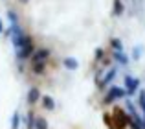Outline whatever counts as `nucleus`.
<instances>
[{"label":"nucleus","instance_id":"obj_1","mask_svg":"<svg viewBox=\"0 0 145 129\" xmlns=\"http://www.w3.org/2000/svg\"><path fill=\"white\" fill-rule=\"evenodd\" d=\"M125 94H127V92H125V89H121V87H116V85H114V87H110L108 92H106V96L103 98V103H105V105H112L114 101L120 100V98H123Z\"/></svg>","mask_w":145,"mask_h":129},{"label":"nucleus","instance_id":"obj_2","mask_svg":"<svg viewBox=\"0 0 145 129\" xmlns=\"http://www.w3.org/2000/svg\"><path fill=\"white\" fill-rule=\"evenodd\" d=\"M17 52V59L18 61H26V59H29L33 54H35V44H33V41H31V37L28 39V43L24 44L22 48H18V50H15Z\"/></svg>","mask_w":145,"mask_h":129},{"label":"nucleus","instance_id":"obj_3","mask_svg":"<svg viewBox=\"0 0 145 129\" xmlns=\"http://www.w3.org/2000/svg\"><path fill=\"white\" fill-rule=\"evenodd\" d=\"M123 81H125V92H127V96H129V98H131V96H134V94L138 92L140 79H136V78H132L131 74H127Z\"/></svg>","mask_w":145,"mask_h":129},{"label":"nucleus","instance_id":"obj_4","mask_svg":"<svg viewBox=\"0 0 145 129\" xmlns=\"http://www.w3.org/2000/svg\"><path fill=\"white\" fill-rule=\"evenodd\" d=\"M40 90L37 89V87H31V89H29V92H28V98H26V101H28V105H35L37 101L40 100Z\"/></svg>","mask_w":145,"mask_h":129},{"label":"nucleus","instance_id":"obj_5","mask_svg":"<svg viewBox=\"0 0 145 129\" xmlns=\"http://www.w3.org/2000/svg\"><path fill=\"white\" fill-rule=\"evenodd\" d=\"M50 57V50L48 48H40V50H35V54L31 55V61L33 63H40V61H46Z\"/></svg>","mask_w":145,"mask_h":129},{"label":"nucleus","instance_id":"obj_6","mask_svg":"<svg viewBox=\"0 0 145 129\" xmlns=\"http://www.w3.org/2000/svg\"><path fill=\"white\" fill-rule=\"evenodd\" d=\"M116 74H118V68H116V66H112V68H110L108 72H106V76H105V78H103L101 81H99V89H101V90L105 89V87L108 85V83L112 81L114 78H116Z\"/></svg>","mask_w":145,"mask_h":129},{"label":"nucleus","instance_id":"obj_7","mask_svg":"<svg viewBox=\"0 0 145 129\" xmlns=\"http://www.w3.org/2000/svg\"><path fill=\"white\" fill-rule=\"evenodd\" d=\"M63 64L68 68V70H77V68H79L77 59H74V57H64L63 59Z\"/></svg>","mask_w":145,"mask_h":129},{"label":"nucleus","instance_id":"obj_8","mask_svg":"<svg viewBox=\"0 0 145 129\" xmlns=\"http://www.w3.org/2000/svg\"><path fill=\"white\" fill-rule=\"evenodd\" d=\"M112 59L116 63H120V64H129V55H125L123 52H114V54H112Z\"/></svg>","mask_w":145,"mask_h":129},{"label":"nucleus","instance_id":"obj_9","mask_svg":"<svg viewBox=\"0 0 145 129\" xmlns=\"http://www.w3.org/2000/svg\"><path fill=\"white\" fill-rule=\"evenodd\" d=\"M44 72H46V61L33 63V74H35V76H42Z\"/></svg>","mask_w":145,"mask_h":129},{"label":"nucleus","instance_id":"obj_10","mask_svg":"<svg viewBox=\"0 0 145 129\" xmlns=\"http://www.w3.org/2000/svg\"><path fill=\"white\" fill-rule=\"evenodd\" d=\"M40 100H42L44 109H48V111H53V109H55V101H53V98H52V96H42Z\"/></svg>","mask_w":145,"mask_h":129},{"label":"nucleus","instance_id":"obj_11","mask_svg":"<svg viewBox=\"0 0 145 129\" xmlns=\"http://www.w3.org/2000/svg\"><path fill=\"white\" fill-rule=\"evenodd\" d=\"M110 48H112L114 52H121L123 50V44H121V41L118 39V37H112V39H110Z\"/></svg>","mask_w":145,"mask_h":129},{"label":"nucleus","instance_id":"obj_12","mask_svg":"<svg viewBox=\"0 0 145 129\" xmlns=\"http://www.w3.org/2000/svg\"><path fill=\"white\" fill-rule=\"evenodd\" d=\"M35 115H33L31 111L28 113V115H26V124H28V129H35Z\"/></svg>","mask_w":145,"mask_h":129},{"label":"nucleus","instance_id":"obj_13","mask_svg":"<svg viewBox=\"0 0 145 129\" xmlns=\"http://www.w3.org/2000/svg\"><path fill=\"white\" fill-rule=\"evenodd\" d=\"M35 129H48V122H46V118L39 116V118L35 120Z\"/></svg>","mask_w":145,"mask_h":129},{"label":"nucleus","instance_id":"obj_14","mask_svg":"<svg viewBox=\"0 0 145 129\" xmlns=\"http://www.w3.org/2000/svg\"><path fill=\"white\" fill-rule=\"evenodd\" d=\"M121 13H123V4H121V0H114V15L120 17Z\"/></svg>","mask_w":145,"mask_h":129},{"label":"nucleus","instance_id":"obj_15","mask_svg":"<svg viewBox=\"0 0 145 129\" xmlns=\"http://www.w3.org/2000/svg\"><path fill=\"white\" fill-rule=\"evenodd\" d=\"M18 122H20V116H18V113H15L11 118V129H18Z\"/></svg>","mask_w":145,"mask_h":129},{"label":"nucleus","instance_id":"obj_16","mask_svg":"<svg viewBox=\"0 0 145 129\" xmlns=\"http://www.w3.org/2000/svg\"><path fill=\"white\" fill-rule=\"evenodd\" d=\"M7 18H9V22H11V24H17V13H15L13 9H9V11H7Z\"/></svg>","mask_w":145,"mask_h":129},{"label":"nucleus","instance_id":"obj_17","mask_svg":"<svg viewBox=\"0 0 145 129\" xmlns=\"http://www.w3.org/2000/svg\"><path fill=\"white\" fill-rule=\"evenodd\" d=\"M105 59V50L103 48H97L96 50V61H103Z\"/></svg>","mask_w":145,"mask_h":129},{"label":"nucleus","instance_id":"obj_18","mask_svg":"<svg viewBox=\"0 0 145 129\" xmlns=\"http://www.w3.org/2000/svg\"><path fill=\"white\" fill-rule=\"evenodd\" d=\"M4 32V24H2V18H0V33Z\"/></svg>","mask_w":145,"mask_h":129},{"label":"nucleus","instance_id":"obj_19","mask_svg":"<svg viewBox=\"0 0 145 129\" xmlns=\"http://www.w3.org/2000/svg\"><path fill=\"white\" fill-rule=\"evenodd\" d=\"M20 2H22V4H24V2H28V0H20Z\"/></svg>","mask_w":145,"mask_h":129}]
</instances>
